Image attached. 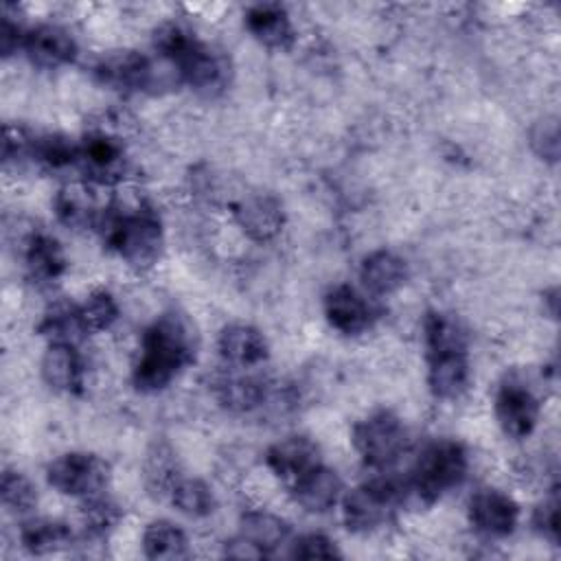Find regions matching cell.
<instances>
[{
  "instance_id": "cell-1",
  "label": "cell",
  "mask_w": 561,
  "mask_h": 561,
  "mask_svg": "<svg viewBox=\"0 0 561 561\" xmlns=\"http://www.w3.org/2000/svg\"><path fill=\"white\" fill-rule=\"evenodd\" d=\"M195 359V335L182 313L169 311L153 320L140 342L131 381L140 392L164 390Z\"/></svg>"
},
{
  "instance_id": "cell-2",
  "label": "cell",
  "mask_w": 561,
  "mask_h": 561,
  "mask_svg": "<svg viewBox=\"0 0 561 561\" xmlns=\"http://www.w3.org/2000/svg\"><path fill=\"white\" fill-rule=\"evenodd\" d=\"M153 48L193 90L215 94L226 88L230 72L226 57L197 39L184 24L162 22L153 31Z\"/></svg>"
},
{
  "instance_id": "cell-3",
  "label": "cell",
  "mask_w": 561,
  "mask_h": 561,
  "mask_svg": "<svg viewBox=\"0 0 561 561\" xmlns=\"http://www.w3.org/2000/svg\"><path fill=\"white\" fill-rule=\"evenodd\" d=\"M103 243L129 267L149 270L162 250V221L151 204H112L101 217Z\"/></svg>"
},
{
  "instance_id": "cell-4",
  "label": "cell",
  "mask_w": 561,
  "mask_h": 561,
  "mask_svg": "<svg viewBox=\"0 0 561 561\" xmlns=\"http://www.w3.org/2000/svg\"><path fill=\"white\" fill-rule=\"evenodd\" d=\"M469 469V456L462 443L454 438H438L430 443L416 458L408 489L425 506L440 500L447 491L462 484Z\"/></svg>"
},
{
  "instance_id": "cell-5",
  "label": "cell",
  "mask_w": 561,
  "mask_h": 561,
  "mask_svg": "<svg viewBox=\"0 0 561 561\" xmlns=\"http://www.w3.org/2000/svg\"><path fill=\"white\" fill-rule=\"evenodd\" d=\"M405 486L394 480L377 478L348 491L342 500V519L351 533H373L386 526L401 500Z\"/></svg>"
},
{
  "instance_id": "cell-6",
  "label": "cell",
  "mask_w": 561,
  "mask_h": 561,
  "mask_svg": "<svg viewBox=\"0 0 561 561\" xmlns=\"http://www.w3.org/2000/svg\"><path fill=\"white\" fill-rule=\"evenodd\" d=\"M351 440L366 465L388 467L405 449V427L394 412L379 410L355 423Z\"/></svg>"
},
{
  "instance_id": "cell-7",
  "label": "cell",
  "mask_w": 561,
  "mask_h": 561,
  "mask_svg": "<svg viewBox=\"0 0 561 561\" xmlns=\"http://www.w3.org/2000/svg\"><path fill=\"white\" fill-rule=\"evenodd\" d=\"M77 167L90 184L112 186L127 173V158L123 140L105 127L88 131L79 142Z\"/></svg>"
},
{
  "instance_id": "cell-8",
  "label": "cell",
  "mask_w": 561,
  "mask_h": 561,
  "mask_svg": "<svg viewBox=\"0 0 561 561\" xmlns=\"http://www.w3.org/2000/svg\"><path fill=\"white\" fill-rule=\"evenodd\" d=\"M110 478V465L85 451H70L59 458H55L46 467V480L48 484L72 497H92L103 491Z\"/></svg>"
},
{
  "instance_id": "cell-9",
  "label": "cell",
  "mask_w": 561,
  "mask_h": 561,
  "mask_svg": "<svg viewBox=\"0 0 561 561\" xmlns=\"http://www.w3.org/2000/svg\"><path fill=\"white\" fill-rule=\"evenodd\" d=\"M94 77L118 92H149L158 85L153 61L138 50H116L103 55L94 66Z\"/></svg>"
},
{
  "instance_id": "cell-10",
  "label": "cell",
  "mask_w": 561,
  "mask_h": 561,
  "mask_svg": "<svg viewBox=\"0 0 561 561\" xmlns=\"http://www.w3.org/2000/svg\"><path fill=\"white\" fill-rule=\"evenodd\" d=\"M469 522L476 533L489 539H502L517 528L519 506L497 489H478L469 497Z\"/></svg>"
},
{
  "instance_id": "cell-11",
  "label": "cell",
  "mask_w": 561,
  "mask_h": 561,
  "mask_svg": "<svg viewBox=\"0 0 561 561\" xmlns=\"http://www.w3.org/2000/svg\"><path fill=\"white\" fill-rule=\"evenodd\" d=\"M495 416L508 438H526L539 421V401L519 381H506L495 394Z\"/></svg>"
},
{
  "instance_id": "cell-12",
  "label": "cell",
  "mask_w": 561,
  "mask_h": 561,
  "mask_svg": "<svg viewBox=\"0 0 561 561\" xmlns=\"http://www.w3.org/2000/svg\"><path fill=\"white\" fill-rule=\"evenodd\" d=\"M22 50L33 66L55 70V68H61V66L75 61L77 42L61 26L39 24L35 28L26 31Z\"/></svg>"
},
{
  "instance_id": "cell-13",
  "label": "cell",
  "mask_w": 561,
  "mask_h": 561,
  "mask_svg": "<svg viewBox=\"0 0 561 561\" xmlns=\"http://www.w3.org/2000/svg\"><path fill=\"white\" fill-rule=\"evenodd\" d=\"M324 316L342 335H359L373 324V309L351 285H335L324 296Z\"/></svg>"
},
{
  "instance_id": "cell-14",
  "label": "cell",
  "mask_w": 561,
  "mask_h": 561,
  "mask_svg": "<svg viewBox=\"0 0 561 561\" xmlns=\"http://www.w3.org/2000/svg\"><path fill=\"white\" fill-rule=\"evenodd\" d=\"M234 219L239 228L252 239V241H270L274 239L285 224L283 206L272 195H248L234 206Z\"/></svg>"
},
{
  "instance_id": "cell-15",
  "label": "cell",
  "mask_w": 561,
  "mask_h": 561,
  "mask_svg": "<svg viewBox=\"0 0 561 561\" xmlns=\"http://www.w3.org/2000/svg\"><path fill=\"white\" fill-rule=\"evenodd\" d=\"M217 346H219V355L237 368L259 366L270 355L265 335L256 327L243 324V322L224 327L219 333Z\"/></svg>"
},
{
  "instance_id": "cell-16",
  "label": "cell",
  "mask_w": 561,
  "mask_h": 561,
  "mask_svg": "<svg viewBox=\"0 0 561 561\" xmlns=\"http://www.w3.org/2000/svg\"><path fill=\"white\" fill-rule=\"evenodd\" d=\"M267 467L285 482H296L311 467L320 465L318 445L309 436H287L274 443L265 454Z\"/></svg>"
},
{
  "instance_id": "cell-17",
  "label": "cell",
  "mask_w": 561,
  "mask_h": 561,
  "mask_svg": "<svg viewBox=\"0 0 561 561\" xmlns=\"http://www.w3.org/2000/svg\"><path fill=\"white\" fill-rule=\"evenodd\" d=\"M245 28L256 42L274 50H287L294 46L296 31L285 7L274 2L254 4L245 13Z\"/></svg>"
},
{
  "instance_id": "cell-18",
  "label": "cell",
  "mask_w": 561,
  "mask_h": 561,
  "mask_svg": "<svg viewBox=\"0 0 561 561\" xmlns=\"http://www.w3.org/2000/svg\"><path fill=\"white\" fill-rule=\"evenodd\" d=\"M42 377L57 392L79 394L83 388V359L75 344L50 342L42 357Z\"/></svg>"
},
{
  "instance_id": "cell-19",
  "label": "cell",
  "mask_w": 561,
  "mask_h": 561,
  "mask_svg": "<svg viewBox=\"0 0 561 561\" xmlns=\"http://www.w3.org/2000/svg\"><path fill=\"white\" fill-rule=\"evenodd\" d=\"M289 486L298 506H302L309 513H324L333 508L342 495L340 476L333 469L324 467L322 462L311 467Z\"/></svg>"
},
{
  "instance_id": "cell-20",
  "label": "cell",
  "mask_w": 561,
  "mask_h": 561,
  "mask_svg": "<svg viewBox=\"0 0 561 561\" xmlns=\"http://www.w3.org/2000/svg\"><path fill=\"white\" fill-rule=\"evenodd\" d=\"M55 213L64 226L72 230H83L94 226L99 228L105 208L96 204V195L90 184L70 182L57 191Z\"/></svg>"
},
{
  "instance_id": "cell-21",
  "label": "cell",
  "mask_w": 561,
  "mask_h": 561,
  "mask_svg": "<svg viewBox=\"0 0 561 561\" xmlns=\"http://www.w3.org/2000/svg\"><path fill=\"white\" fill-rule=\"evenodd\" d=\"M467 351L427 355V386L438 399H458L469 386Z\"/></svg>"
},
{
  "instance_id": "cell-22",
  "label": "cell",
  "mask_w": 561,
  "mask_h": 561,
  "mask_svg": "<svg viewBox=\"0 0 561 561\" xmlns=\"http://www.w3.org/2000/svg\"><path fill=\"white\" fill-rule=\"evenodd\" d=\"M359 280L373 296H388L408 280V263L392 250H375L362 261Z\"/></svg>"
},
{
  "instance_id": "cell-23",
  "label": "cell",
  "mask_w": 561,
  "mask_h": 561,
  "mask_svg": "<svg viewBox=\"0 0 561 561\" xmlns=\"http://www.w3.org/2000/svg\"><path fill=\"white\" fill-rule=\"evenodd\" d=\"M24 265L31 280L55 283L66 272V256L57 239L46 232H33L24 243Z\"/></svg>"
},
{
  "instance_id": "cell-24",
  "label": "cell",
  "mask_w": 561,
  "mask_h": 561,
  "mask_svg": "<svg viewBox=\"0 0 561 561\" xmlns=\"http://www.w3.org/2000/svg\"><path fill=\"white\" fill-rule=\"evenodd\" d=\"M217 401L230 412H252L267 399L270 386L254 375H221L213 383Z\"/></svg>"
},
{
  "instance_id": "cell-25",
  "label": "cell",
  "mask_w": 561,
  "mask_h": 561,
  "mask_svg": "<svg viewBox=\"0 0 561 561\" xmlns=\"http://www.w3.org/2000/svg\"><path fill=\"white\" fill-rule=\"evenodd\" d=\"M241 537L250 541L261 557H272L289 541V524L265 511H248L241 517Z\"/></svg>"
},
{
  "instance_id": "cell-26",
  "label": "cell",
  "mask_w": 561,
  "mask_h": 561,
  "mask_svg": "<svg viewBox=\"0 0 561 561\" xmlns=\"http://www.w3.org/2000/svg\"><path fill=\"white\" fill-rule=\"evenodd\" d=\"M37 331L48 337L50 342H66V344H75L85 335V327L81 322V311L79 305H72L68 300H57L53 302L39 324Z\"/></svg>"
},
{
  "instance_id": "cell-27",
  "label": "cell",
  "mask_w": 561,
  "mask_h": 561,
  "mask_svg": "<svg viewBox=\"0 0 561 561\" xmlns=\"http://www.w3.org/2000/svg\"><path fill=\"white\" fill-rule=\"evenodd\" d=\"M20 541L31 554H50L72 543V530L57 519H31L22 526Z\"/></svg>"
},
{
  "instance_id": "cell-28",
  "label": "cell",
  "mask_w": 561,
  "mask_h": 561,
  "mask_svg": "<svg viewBox=\"0 0 561 561\" xmlns=\"http://www.w3.org/2000/svg\"><path fill=\"white\" fill-rule=\"evenodd\" d=\"M142 550L147 559H184L188 557V541L180 526L158 519L145 528Z\"/></svg>"
},
{
  "instance_id": "cell-29",
  "label": "cell",
  "mask_w": 561,
  "mask_h": 561,
  "mask_svg": "<svg viewBox=\"0 0 561 561\" xmlns=\"http://www.w3.org/2000/svg\"><path fill=\"white\" fill-rule=\"evenodd\" d=\"M423 335H425L427 355L447 353V351H467L465 329L449 313L430 311L423 322Z\"/></svg>"
},
{
  "instance_id": "cell-30",
  "label": "cell",
  "mask_w": 561,
  "mask_h": 561,
  "mask_svg": "<svg viewBox=\"0 0 561 561\" xmlns=\"http://www.w3.org/2000/svg\"><path fill=\"white\" fill-rule=\"evenodd\" d=\"M77 156H79V142H72L68 136L35 134L33 138L31 162L44 169L57 171L66 167H77Z\"/></svg>"
},
{
  "instance_id": "cell-31",
  "label": "cell",
  "mask_w": 561,
  "mask_h": 561,
  "mask_svg": "<svg viewBox=\"0 0 561 561\" xmlns=\"http://www.w3.org/2000/svg\"><path fill=\"white\" fill-rule=\"evenodd\" d=\"M173 506L188 517H208L215 511L213 489L199 478H180L171 489Z\"/></svg>"
},
{
  "instance_id": "cell-32",
  "label": "cell",
  "mask_w": 561,
  "mask_h": 561,
  "mask_svg": "<svg viewBox=\"0 0 561 561\" xmlns=\"http://www.w3.org/2000/svg\"><path fill=\"white\" fill-rule=\"evenodd\" d=\"M145 480L147 486L151 489V493H171L173 484L180 480L178 478V469H175V460H173V451L160 443L153 445V449L147 456L145 462Z\"/></svg>"
},
{
  "instance_id": "cell-33",
  "label": "cell",
  "mask_w": 561,
  "mask_h": 561,
  "mask_svg": "<svg viewBox=\"0 0 561 561\" xmlns=\"http://www.w3.org/2000/svg\"><path fill=\"white\" fill-rule=\"evenodd\" d=\"M81 322L85 327V333H96L110 329L118 318V305L114 296L105 289L92 291L83 305H79Z\"/></svg>"
},
{
  "instance_id": "cell-34",
  "label": "cell",
  "mask_w": 561,
  "mask_h": 561,
  "mask_svg": "<svg viewBox=\"0 0 561 561\" xmlns=\"http://www.w3.org/2000/svg\"><path fill=\"white\" fill-rule=\"evenodd\" d=\"M0 495H2V504L15 513H26L37 504V491L33 482L24 473L13 469L2 471Z\"/></svg>"
},
{
  "instance_id": "cell-35",
  "label": "cell",
  "mask_w": 561,
  "mask_h": 561,
  "mask_svg": "<svg viewBox=\"0 0 561 561\" xmlns=\"http://www.w3.org/2000/svg\"><path fill=\"white\" fill-rule=\"evenodd\" d=\"M81 517H83V526L92 535H105L107 530H112L118 524L121 508L103 495H92V497H85Z\"/></svg>"
},
{
  "instance_id": "cell-36",
  "label": "cell",
  "mask_w": 561,
  "mask_h": 561,
  "mask_svg": "<svg viewBox=\"0 0 561 561\" xmlns=\"http://www.w3.org/2000/svg\"><path fill=\"white\" fill-rule=\"evenodd\" d=\"M289 557L294 559H335L340 557L337 546L322 533H309L291 543Z\"/></svg>"
},
{
  "instance_id": "cell-37",
  "label": "cell",
  "mask_w": 561,
  "mask_h": 561,
  "mask_svg": "<svg viewBox=\"0 0 561 561\" xmlns=\"http://www.w3.org/2000/svg\"><path fill=\"white\" fill-rule=\"evenodd\" d=\"M530 145H533L535 153L541 160L554 162L559 158V127H557V123L552 118L537 123L530 131Z\"/></svg>"
},
{
  "instance_id": "cell-38",
  "label": "cell",
  "mask_w": 561,
  "mask_h": 561,
  "mask_svg": "<svg viewBox=\"0 0 561 561\" xmlns=\"http://www.w3.org/2000/svg\"><path fill=\"white\" fill-rule=\"evenodd\" d=\"M535 530L550 543H559V502L557 497L543 500L533 513Z\"/></svg>"
},
{
  "instance_id": "cell-39",
  "label": "cell",
  "mask_w": 561,
  "mask_h": 561,
  "mask_svg": "<svg viewBox=\"0 0 561 561\" xmlns=\"http://www.w3.org/2000/svg\"><path fill=\"white\" fill-rule=\"evenodd\" d=\"M24 35H26V31L22 28V24H20L18 20H13L11 7H4L2 24H0V50H2V55L9 57V55H13L18 48H22Z\"/></svg>"
}]
</instances>
